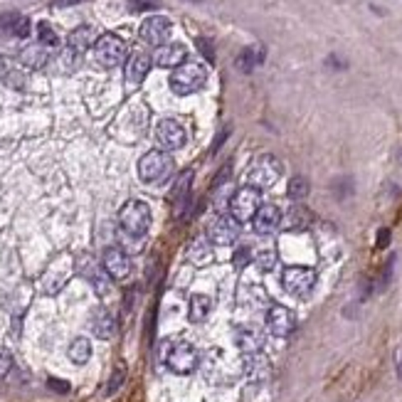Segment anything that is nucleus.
<instances>
[{"label":"nucleus","mask_w":402,"mask_h":402,"mask_svg":"<svg viewBox=\"0 0 402 402\" xmlns=\"http://www.w3.org/2000/svg\"><path fill=\"white\" fill-rule=\"evenodd\" d=\"M163 363L176 375H187L198 368L200 355L190 341H171L163 348Z\"/></svg>","instance_id":"nucleus-1"},{"label":"nucleus","mask_w":402,"mask_h":402,"mask_svg":"<svg viewBox=\"0 0 402 402\" xmlns=\"http://www.w3.org/2000/svg\"><path fill=\"white\" fill-rule=\"evenodd\" d=\"M205 82H208V67L200 65V62H183L171 74V89L178 97L200 92L205 87Z\"/></svg>","instance_id":"nucleus-2"},{"label":"nucleus","mask_w":402,"mask_h":402,"mask_svg":"<svg viewBox=\"0 0 402 402\" xmlns=\"http://www.w3.org/2000/svg\"><path fill=\"white\" fill-rule=\"evenodd\" d=\"M119 225L126 232L128 237L141 240L151 227V208L144 200H128L122 210H119Z\"/></svg>","instance_id":"nucleus-3"},{"label":"nucleus","mask_w":402,"mask_h":402,"mask_svg":"<svg viewBox=\"0 0 402 402\" xmlns=\"http://www.w3.org/2000/svg\"><path fill=\"white\" fill-rule=\"evenodd\" d=\"M173 171V160L168 153H163V151H151V153H146L144 158L138 160V178L144 183H149V185H160V183L168 181V176H171Z\"/></svg>","instance_id":"nucleus-4"},{"label":"nucleus","mask_w":402,"mask_h":402,"mask_svg":"<svg viewBox=\"0 0 402 402\" xmlns=\"http://www.w3.org/2000/svg\"><path fill=\"white\" fill-rule=\"evenodd\" d=\"M316 281H319V274H316V269H311V267H287L284 274H281V287H284V292L296 299L311 296Z\"/></svg>","instance_id":"nucleus-5"},{"label":"nucleus","mask_w":402,"mask_h":402,"mask_svg":"<svg viewBox=\"0 0 402 402\" xmlns=\"http://www.w3.org/2000/svg\"><path fill=\"white\" fill-rule=\"evenodd\" d=\"M94 60L99 62L101 67H106V69L119 67L126 60V42L114 33L101 35V37H97V42H94Z\"/></svg>","instance_id":"nucleus-6"},{"label":"nucleus","mask_w":402,"mask_h":402,"mask_svg":"<svg viewBox=\"0 0 402 402\" xmlns=\"http://www.w3.org/2000/svg\"><path fill=\"white\" fill-rule=\"evenodd\" d=\"M281 171H284V168H281V160L271 153H265L252 163V168H249L247 173V183L252 187H257V190H262V187L274 185L281 178Z\"/></svg>","instance_id":"nucleus-7"},{"label":"nucleus","mask_w":402,"mask_h":402,"mask_svg":"<svg viewBox=\"0 0 402 402\" xmlns=\"http://www.w3.org/2000/svg\"><path fill=\"white\" fill-rule=\"evenodd\" d=\"M259 208H262V190H257V187L252 185H244L232 195L230 217H235L237 222H249L254 220Z\"/></svg>","instance_id":"nucleus-8"},{"label":"nucleus","mask_w":402,"mask_h":402,"mask_svg":"<svg viewBox=\"0 0 402 402\" xmlns=\"http://www.w3.org/2000/svg\"><path fill=\"white\" fill-rule=\"evenodd\" d=\"M296 314L292 309H287V306H281V303H274L267 311V328L276 338H289L296 330Z\"/></svg>","instance_id":"nucleus-9"},{"label":"nucleus","mask_w":402,"mask_h":402,"mask_svg":"<svg viewBox=\"0 0 402 402\" xmlns=\"http://www.w3.org/2000/svg\"><path fill=\"white\" fill-rule=\"evenodd\" d=\"M171 30H173V22L168 20V17L151 15L146 17L144 25H141V40L153 44V47H163V44H168V40H171Z\"/></svg>","instance_id":"nucleus-10"},{"label":"nucleus","mask_w":402,"mask_h":402,"mask_svg":"<svg viewBox=\"0 0 402 402\" xmlns=\"http://www.w3.org/2000/svg\"><path fill=\"white\" fill-rule=\"evenodd\" d=\"M237 237H240V222L230 215L217 217V220L208 227V240L212 244H220V247H227V244H232Z\"/></svg>","instance_id":"nucleus-11"},{"label":"nucleus","mask_w":402,"mask_h":402,"mask_svg":"<svg viewBox=\"0 0 402 402\" xmlns=\"http://www.w3.org/2000/svg\"><path fill=\"white\" fill-rule=\"evenodd\" d=\"M156 138H158V144L168 151H176V149H183L185 146V128L176 122V119H163V122L156 126Z\"/></svg>","instance_id":"nucleus-12"},{"label":"nucleus","mask_w":402,"mask_h":402,"mask_svg":"<svg viewBox=\"0 0 402 402\" xmlns=\"http://www.w3.org/2000/svg\"><path fill=\"white\" fill-rule=\"evenodd\" d=\"M101 267L111 279H126L128 271H131V259L122 247H106L104 257H101Z\"/></svg>","instance_id":"nucleus-13"},{"label":"nucleus","mask_w":402,"mask_h":402,"mask_svg":"<svg viewBox=\"0 0 402 402\" xmlns=\"http://www.w3.org/2000/svg\"><path fill=\"white\" fill-rule=\"evenodd\" d=\"M190 185H193V171L187 168V171H183L181 176H178L176 185H173L171 190V205H173V215L181 220L183 212H185L187 203H190Z\"/></svg>","instance_id":"nucleus-14"},{"label":"nucleus","mask_w":402,"mask_h":402,"mask_svg":"<svg viewBox=\"0 0 402 402\" xmlns=\"http://www.w3.org/2000/svg\"><path fill=\"white\" fill-rule=\"evenodd\" d=\"M151 69V57L146 52H131L126 60V67H124V79H126L128 87H138L144 82L146 74Z\"/></svg>","instance_id":"nucleus-15"},{"label":"nucleus","mask_w":402,"mask_h":402,"mask_svg":"<svg viewBox=\"0 0 402 402\" xmlns=\"http://www.w3.org/2000/svg\"><path fill=\"white\" fill-rule=\"evenodd\" d=\"M89 328H92V333L97 338H101V341H109V338L116 336V319L114 314H111L109 309H104V306H99V309L92 311V319H89Z\"/></svg>","instance_id":"nucleus-16"},{"label":"nucleus","mask_w":402,"mask_h":402,"mask_svg":"<svg viewBox=\"0 0 402 402\" xmlns=\"http://www.w3.org/2000/svg\"><path fill=\"white\" fill-rule=\"evenodd\" d=\"M82 274L89 279V284L94 287V292L99 296H106L111 292V276L106 274L104 267H99L94 259H84V267H82Z\"/></svg>","instance_id":"nucleus-17"},{"label":"nucleus","mask_w":402,"mask_h":402,"mask_svg":"<svg viewBox=\"0 0 402 402\" xmlns=\"http://www.w3.org/2000/svg\"><path fill=\"white\" fill-rule=\"evenodd\" d=\"M185 57H187L185 44L181 42L163 44V47H158V52H156V65L163 67V69H176V67H181L183 62H185Z\"/></svg>","instance_id":"nucleus-18"},{"label":"nucleus","mask_w":402,"mask_h":402,"mask_svg":"<svg viewBox=\"0 0 402 402\" xmlns=\"http://www.w3.org/2000/svg\"><path fill=\"white\" fill-rule=\"evenodd\" d=\"M281 225V210L276 205H262L254 215V230L259 235H271Z\"/></svg>","instance_id":"nucleus-19"},{"label":"nucleus","mask_w":402,"mask_h":402,"mask_svg":"<svg viewBox=\"0 0 402 402\" xmlns=\"http://www.w3.org/2000/svg\"><path fill=\"white\" fill-rule=\"evenodd\" d=\"M235 343H237V348L242 353H247V355H254V353L262 351V346H265V338H262V333H259L257 328L240 326V328L235 330Z\"/></svg>","instance_id":"nucleus-20"},{"label":"nucleus","mask_w":402,"mask_h":402,"mask_svg":"<svg viewBox=\"0 0 402 402\" xmlns=\"http://www.w3.org/2000/svg\"><path fill=\"white\" fill-rule=\"evenodd\" d=\"M284 220V225H287L289 232H303V230H309L311 225V212L309 208H303V205H294L292 210L287 212V217H281Z\"/></svg>","instance_id":"nucleus-21"},{"label":"nucleus","mask_w":402,"mask_h":402,"mask_svg":"<svg viewBox=\"0 0 402 402\" xmlns=\"http://www.w3.org/2000/svg\"><path fill=\"white\" fill-rule=\"evenodd\" d=\"M212 311V299L205 296V294H193L190 296V303H187V319L193 324H203L205 319Z\"/></svg>","instance_id":"nucleus-22"},{"label":"nucleus","mask_w":402,"mask_h":402,"mask_svg":"<svg viewBox=\"0 0 402 402\" xmlns=\"http://www.w3.org/2000/svg\"><path fill=\"white\" fill-rule=\"evenodd\" d=\"M20 60H22V65H25V67L40 69V67H44V65H47V60H50V47H44L42 42L28 44V47L22 50Z\"/></svg>","instance_id":"nucleus-23"},{"label":"nucleus","mask_w":402,"mask_h":402,"mask_svg":"<svg viewBox=\"0 0 402 402\" xmlns=\"http://www.w3.org/2000/svg\"><path fill=\"white\" fill-rule=\"evenodd\" d=\"M92 42H94V30L89 28V25H79V28L72 30V33H69V37H67L69 52H74V55H82V52H87L89 47H92Z\"/></svg>","instance_id":"nucleus-24"},{"label":"nucleus","mask_w":402,"mask_h":402,"mask_svg":"<svg viewBox=\"0 0 402 402\" xmlns=\"http://www.w3.org/2000/svg\"><path fill=\"white\" fill-rule=\"evenodd\" d=\"M67 355H69V360H72L74 365L89 363V358H92V341L84 336L74 338V341L69 343V348H67Z\"/></svg>","instance_id":"nucleus-25"},{"label":"nucleus","mask_w":402,"mask_h":402,"mask_svg":"<svg viewBox=\"0 0 402 402\" xmlns=\"http://www.w3.org/2000/svg\"><path fill=\"white\" fill-rule=\"evenodd\" d=\"M265 62V47H247V50L240 52L237 57V69L240 72H252L254 67Z\"/></svg>","instance_id":"nucleus-26"},{"label":"nucleus","mask_w":402,"mask_h":402,"mask_svg":"<svg viewBox=\"0 0 402 402\" xmlns=\"http://www.w3.org/2000/svg\"><path fill=\"white\" fill-rule=\"evenodd\" d=\"M187 257L193 259L195 265H208L212 259V249H210V240L208 237H200L195 240L190 247H187Z\"/></svg>","instance_id":"nucleus-27"},{"label":"nucleus","mask_w":402,"mask_h":402,"mask_svg":"<svg viewBox=\"0 0 402 402\" xmlns=\"http://www.w3.org/2000/svg\"><path fill=\"white\" fill-rule=\"evenodd\" d=\"M252 262L262 271H271L276 265V252L271 247H262V249H257V252H252Z\"/></svg>","instance_id":"nucleus-28"},{"label":"nucleus","mask_w":402,"mask_h":402,"mask_svg":"<svg viewBox=\"0 0 402 402\" xmlns=\"http://www.w3.org/2000/svg\"><path fill=\"white\" fill-rule=\"evenodd\" d=\"M124 383H126V365L119 363L114 368V373H111L109 383H106V395H116V392L122 390Z\"/></svg>","instance_id":"nucleus-29"},{"label":"nucleus","mask_w":402,"mask_h":402,"mask_svg":"<svg viewBox=\"0 0 402 402\" xmlns=\"http://www.w3.org/2000/svg\"><path fill=\"white\" fill-rule=\"evenodd\" d=\"M309 181L303 176H296V178H292L289 181V198L292 200H303L306 195H309Z\"/></svg>","instance_id":"nucleus-30"},{"label":"nucleus","mask_w":402,"mask_h":402,"mask_svg":"<svg viewBox=\"0 0 402 402\" xmlns=\"http://www.w3.org/2000/svg\"><path fill=\"white\" fill-rule=\"evenodd\" d=\"M37 37H40V42H42L44 47H57V42H60V37H57L55 30H52L47 22H40L37 25Z\"/></svg>","instance_id":"nucleus-31"},{"label":"nucleus","mask_w":402,"mask_h":402,"mask_svg":"<svg viewBox=\"0 0 402 402\" xmlns=\"http://www.w3.org/2000/svg\"><path fill=\"white\" fill-rule=\"evenodd\" d=\"M252 262V247H247V244H242V247L235 249V254H232V265L237 267V269H244V267Z\"/></svg>","instance_id":"nucleus-32"},{"label":"nucleus","mask_w":402,"mask_h":402,"mask_svg":"<svg viewBox=\"0 0 402 402\" xmlns=\"http://www.w3.org/2000/svg\"><path fill=\"white\" fill-rule=\"evenodd\" d=\"M333 195H336L338 200H346L348 195H353V181L351 178H338L336 183H333Z\"/></svg>","instance_id":"nucleus-33"},{"label":"nucleus","mask_w":402,"mask_h":402,"mask_svg":"<svg viewBox=\"0 0 402 402\" xmlns=\"http://www.w3.org/2000/svg\"><path fill=\"white\" fill-rule=\"evenodd\" d=\"M232 178V163H225L220 168V173H217L215 178H212V190H220L222 185H225L227 181Z\"/></svg>","instance_id":"nucleus-34"},{"label":"nucleus","mask_w":402,"mask_h":402,"mask_svg":"<svg viewBox=\"0 0 402 402\" xmlns=\"http://www.w3.org/2000/svg\"><path fill=\"white\" fill-rule=\"evenodd\" d=\"M12 370V353L8 348H0V380Z\"/></svg>","instance_id":"nucleus-35"},{"label":"nucleus","mask_w":402,"mask_h":402,"mask_svg":"<svg viewBox=\"0 0 402 402\" xmlns=\"http://www.w3.org/2000/svg\"><path fill=\"white\" fill-rule=\"evenodd\" d=\"M10 33L15 35V37H28V35H30V20H28V17H25V15L17 17L15 25L10 28Z\"/></svg>","instance_id":"nucleus-36"},{"label":"nucleus","mask_w":402,"mask_h":402,"mask_svg":"<svg viewBox=\"0 0 402 402\" xmlns=\"http://www.w3.org/2000/svg\"><path fill=\"white\" fill-rule=\"evenodd\" d=\"M387 244H390V230L380 227V230H378V240H375V249H385Z\"/></svg>","instance_id":"nucleus-37"},{"label":"nucleus","mask_w":402,"mask_h":402,"mask_svg":"<svg viewBox=\"0 0 402 402\" xmlns=\"http://www.w3.org/2000/svg\"><path fill=\"white\" fill-rule=\"evenodd\" d=\"M47 385H50L55 392H60V395H67V392H69V383H67V380H57V378H50V380H47Z\"/></svg>","instance_id":"nucleus-38"},{"label":"nucleus","mask_w":402,"mask_h":402,"mask_svg":"<svg viewBox=\"0 0 402 402\" xmlns=\"http://www.w3.org/2000/svg\"><path fill=\"white\" fill-rule=\"evenodd\" d=\"M20 17V12H6V15H0V28H6L10 33V28L15 25V20Z\"/></svg>","instance_id":"nucleus-39"},{"label":"nucleus","mask_w":402,"mask_h":402,"mask_svg":"<svg viewBox=\"0 0 402 402\" xmlns=\"http://www.w3.org/2000/svg\"><path fill=\"white\" fill-rule=\"evenodd\" d=\"M131 8L133 10H156L158 3H153V0H131Z\"/></svg>","instance_id":"nucleus-40"},{"label":"nucleus","mask_w":402,"mask_h":402,"mask_svg":"<svg viewBox=\"0 0 402 402\" xmlns=\"http://www.w3.org/2000/svg\"><path fill=\"white\" fill-rule=\"evenodd\" d=\"M198 47H200V52H203V55L208 57L210 62L215 60V55H212V44H208V40L200 37V40H198Z\"/></svg>","instance_id":"nucleus-41"},{"label":"nucleus","mask_w":402,"mask_h":402,"mask_svg":"<svg viewBox=\"0 0 402 402\" xmlns=\"http://www.w3.org/2000/svg\"><path fill=\"white\" fill-rule=\"evenodd\" d=\"M227 136H230V128H222V133L215 138V144H212V153H217V151H220V146L225 144V138H227Z\"/></svg>","instance_id":"nucleus-42"},{"label":"nucleus","mask_w":402,"mask_h":402,"mask_svg":"<svg viewBox=\"0 0 402 402\" xmlns=\"http://www.w3.org/2000/svg\"><path fill=\"white\" fill-rule=\"evenodd\" d=\"M74 3H82V0H52L55 8H65V6H74Z\"/></svg>","instance_id":"nucleus-43"},{"label":"nucleus","mask_w":402,"mask_h":402,"mask_svg":"<svg viewBox=\"0 0 402 402\" xmlns=\"http://www.w3.org/2000/svg\"><path fill=\"white\" fill-rule=\"evenodd\" d=\"M397 375H400V380H402V351L397 353Z\"/></svg>","instance_id":"nucleus-44"},{"label":"nucleus","mask_w":402,"mask_h":402,"mask_svg":"<svg viewBox=\"0 0 402 402\" xmlns=\"http://www.w3.org/2000/svg\"><path fill=\"white\" fill-rule=\"evenodd\" d=\"M3 74H6V65L0 62V79H3Z\"/></svg>","instance_id":"nucleus-45"}]
</instances>
